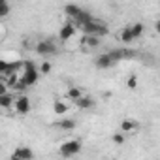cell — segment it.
I'll return each instance as SVG.
<instances>
[{
    "instance_id": "cell-4",
    "label": "cell",
    "mask_w": 160,
    "mask_h": 160,
    "mask_svg": "<svg viewBox=\"0 0 160 160\" xmlns=\"http://www.w3.org/2000/svg\"><path fill=\"white\" fill-rule=\"evenodd\" d=\"M83 32H85V36H106L108 34V27L104 25V23H100V21H96V19H92L91 23H87L85 27H83Z\"/></svg>"
},
{
    "instance_id": "cell-13",
    "label": "cell",
    "mask_w": 160,
    "mask_h": 160,
    "mask_svg": "<svg viewBox=\"0 0 160 160\" xmlns=\"http://www.w3.org/2000/svg\"><path fill=\"white\" fill-rule=\"evenodd\" d=\"M119 40L122 42V43H132L136 38H134V34H132V30H130V27H124L121 32H119Z\"/></svg>"
},
{
    "instance_id": "cell-17",
    "label": "cell",
    "mask_w": 160,
    "mask_h": 160,
    "mask_svg": "<svg viewBox=\"0 0 160 160\" xmlns=\"http://www.w3.org/2000/svg\"><path fill=\"white\" fill-rule=\"evenodd\" d=\"M130 30H132V34H134V38H139V36L143 34V30H145V27H143V23H134V25H130Z\"/></svg>"
},
{
    "instance_id": "cell-1",
    "label": "cell",
    "mask_w": 160,
    "mask_h": 160,
    "mask_svg": "<svg viewBox=\"0 0 160 160\" xmlns=\"http://www.w3.org/2000/svg\"><path fill=\"white\" fill-rule=\"evenodd\" d=\"M64 12H66V15H70L75 23H79L81 27H85L87 23H91L94 19L89 12H85L81 6H75V4H66L64 6Z\"/></svg>"
},
{
    "instance_id": "cell-3",
    "label": "cell",
    "mask_w": 160,
    "mask_h": 160,
    "mask_svg": "<svg viewBox=\"0 0 160 160\" xmlns=\"http://www.w3.org/2000/svg\"><path fill=\"white\" fill-rule=\"evenodd\" d=\"M79 151H81V141H79V139H68V141L60 143V147H58V152H60V156H64V158L75 156Z\"/></svg>"
},
{
    "instance_id": "cell-21",
    "label": "cell",
    "mask_w": 160,
    "mask_h": 160,
    "mask_svg": "<svg viewBox=\"0 0 160 160\" xmlns=\"http://www.w3.org/2000/svg\"><path fill=\"white\" fill-rule=\"evenodd\" d=\"M10 13V4L6 2V0H0V17H4Z\"/></svg>"
},
{
    "instance_id": "cell-10",
    "label": "cell",
    "mask_w": 160,
    "mask_h": 160,
    "mask_svg": "<svg viewBox=\"0 0 160 160\" xmlns=\"http://www.w3.org/2000/svg\"><path fill=\"white\" fill-rule=\"evenodd\" d=\"M73 34H75V25H73V23H66V25H62V27H60L58 36H60V40H62V42H68Z\"/></svg>"
},
{
    "instance_id": "cell-15",
    "label": "cell",
    "mask_w": 160,
    "mask_h": 160,
    "mask_svg": "<svg viewBox=\"0 0 160 160\" xmlns=\"http://www.w3.org/2000/svg\"><path fill=\"white\" fill-rule=\"evenodd\" d=\"M83 45L89 47V49H94V47L100 45V38L98 36H85L83 38Z\"/></svg>"
},
{
    "instance_id": "cell-12",
    "label": "cell",
    "mask_w": 160,
    "mask_h": 160,
    "mask_svg": "<svg viewBox=\"0 0 160 160\" xmlns=\"http://www.w3.org/2000/svg\"><path fill=\"white\" fill-rule=\"evenodd\" d=\"M138 122L136 121H132V119H124L122 122H121V132L122 134H128V132H134V130H138Z\"/></svg>"
},
{
    "instance_id": "cell-14",
    "label": "cell",
    "mask_w": 160,
    "mask_h": 160,
    "mask_svg": "<svg viewBox=\"0 0 160 160\" xmlns=\"http://www.w3.org/2000/svg\"><path fill=\"white\" fill-rule=\"evenodd\" d=\"M57 128H60V130H64V132H70V130L75 128V121H73V119H60V121L57 122Z\"/></svg>"
},
{
    "instance_id": "cell-23",
    "label": "cell",
    "mask_w": 160,
    "mask_h": 160,
    "mask_svg": "<svg viewBox=\"0 0 160 160\" xmlns=\"http://www.w3.org/2000/svg\"><path fill=\"white\" fill-rule=\"evenodd\" d=\"M138 87V77L136 75H130L128 77V89H136Z\"/></svg>"
},
{
    "instance_id": "cell-25",
    "label": "cell",
    "mask_w": 160,
    "mask_h": 160,
    "mask_svg": "<svg viewBox=\"0 0 160 160\" xmlns=\"http://www.w3.org/2000/svg\"><path fill=\"white\" fill-rule=\"evenodd\" d=\"M10 160H21V158H17V156H13V154H12V158H10Z\"/></svg>"
},
{
    "instance_id": "cell-19",
    "label": "cell",
    "mask_w": 160,
    "mask_h": 160,
    "mask_svg": "<svg viewBox=\"0 0 160 160\" xmlns=\"http://www.w3.org/2000/svg\"><path fill=\"white\" fill-rule=\"evenodd\" d=\"M68 96L75 102V100H79V98L83 96V91H81V89H77V87H72V89L68 91Z\"/></svg>"
},
{
    "instance_id": "cell-7",
    "label": "cell",
    "mask_w": 160,
    "mask_h": 160,
    "mask_svg": "<svg viewBox=\"0 0 160 160\" xmlns=\"http://www.w3.org/2000/svg\"><path fill=\"white\" fill-rule=\"evenodd\" d=\"M109 55H111V58L115 60V62H119V60H124V58H132L136 53L132 51V49H126V47H119V49H111V51H108Z\"/></svg>"
},
{
    "instance_id": "cell-9",
    "label": "cell",
    "mask_w": 160,
    "mask_h": 160,
    "mask_svg": "<svg viewBox=\"0 0 160 160\" xmlns=\"http://www.w3.org/2000/svg\"><path fill=\"white\" fill-rule=\"evenodd\" d=\"M73 104H75L77 109H92V108L96 106V100L91 98V96H81L79 100H75Z\"/></svg>"
},
{
    "instance_id": "cell-5",
    "label": "cell",
    "mask_w": 160,
    "mask_h": 160,
    "mask_svg": "<svg viewBox=\"0 0 160 160\" xmlns=\"http://www.w3.org/2000/svg\"><path fill=\"white\" fill-rule=\"evenodd\" d=\"M36 53H38L40 57L47 58V57H51V55L57 53V45H55V42H51V40H42V42L36 43Z\"/></svg>"
},
{
    "instance_id": "cell-22",
    "label": "cell",
    "mask_w": 160,
    "mask_h": 160,
    "mask_svg": "<svg viewBox=\"0 0 160 160\" xmlns=\"http://www.w3.org/2000/svg\"><path fill=\"white\" fill-rule=\"evenodd\" d=\"M113 141H115L117 145H122V143L126 141V136H124L122 132H115V134H113Z\"/></svg>"
},
{
    "instance_id": "cell-20",
    "label": "cell",
    "mask_w": 160,
    "mask_h": 160,
    "mask_svg": "<svg viewBox=\"0 0 160 160\" xmlns=\"http://www.w3.org/2000/svg\"><path fill=\"white\" fill-rule=\"evenodd\" d=\"M38 70H40V75H47V73L51 72V62H49V60H43Z\"/></svg>"
},
{
    "instance_id": "cell-11",
    "label": "cell",
    "mask_w": 160,
    "mask_h": 160,
    "mask_svg": "<svg viewBox=\"0 0 160 160\" xmlns=\"http://www.w3.org/2000/svg\"><path fill=\"white\" fill-rule=\"evenodd\" d=\"M13 156H17V158H21V160H32L34 158V152H32V149L30 147H17L15 149V152H13Z\"/></svg>"
},
{
    "instance_id": "cell-8",
    "label": "cell",
    "mask_w": 160,
    "mask_h": 160,
    "mask_svg": "<svg viewBox=\"0 0 160 160\" xmlns=\"http://www.w3.org/2000/svg\"><path fill=\"white\" fill-rule=\"evenodd\" d=\"M94 64H96L98 68H102V70H106V68H111V66L115 64V60L111 58V55H109V53H102V55H98V57H96V60H94Z\"/></svg>"
},
{
    "instance_id": "cell-18",
    "label": "cell",
    "mask_w": 160,
    "mask_h": 160,
    "mask_svg": "<svg viewBox=\"0 0 160 160\" xmlns=\"http://www.w3.org/2000/svg\"><path fill=\"white\" fill-rule=\"evenodd\" d=\"M53 109H55V113H57V115H62V113H66V111H68V106H66L64 102L57 100V102H55V106H53Z\"/></svg>"
},
{
    "instance_id": "cell-2",
    "label": "cell",
    "mask_w": 160,
    "mask_h": 160,
    "mask_svg": "<svg viewBox=\"0 0 160 160\" xmlns=\"http://www.w3.org/2000/svg\"><path fill=\"white\" fill-rule=\"evenodd\" d=\"M38 77H40V70L36 68V64H34V62H25V64H23V75H21V79L25 81V85H27V87L36 85Z\"/></svg>"
},
{
    "instance_id": "cell-6",
    "label": "cell",
    "mask_w": 160,
    "mask_h": 160,
    "mask_svg": "<svg viewBox=\"0 0 160 160\" xmlns=\"http://www.w3.org/2000/svg\"><path fill=\"white\" fill-rule=\"evenodd\" d=\"M15 111L19 113V115H27V113H30V98L27 96V94H21V96H17L15 98Z\"/></svg>"
},
{
    "instance_id": "cell-24",
    "label": "cell",
    "mask_w": 160,
    "mask_h": 160,
    "mask_svg": "<svg viewBox=\"0 0 160 160\" xmlns=\"http://www.w3.org/2000/svg\"><path fill=\"white\" fill-rule=\"evenodd\" d=\"M154 30H156V32H158V34H160V19H158V21H156V23H154Z\"/></svg>"
},
{
    "instance_id": "cell-16",
    "label": "cell",
    "mask_w": 160,
    "mask_h": 160,
    "mask_svg": "<svg viewBox=\"0 0 160 160\" xmlns=\"http://www.w3.org/2000/svg\"><path fill=\"white\" fill-rule=\"evenodd\" d=\"M0 106H2L4 109H10L12 106H15V98L12 94H2L0 96Z\"/></svg>"
}]
</instances>
